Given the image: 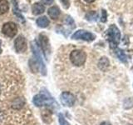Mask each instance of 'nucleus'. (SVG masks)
<instances>
[{
  "label": "nucleus",
  "instance_id": "19",
  "mask_svg": "<svg viewBox=\"0 0 133 125\" xmlns=\"http://www.w3.org/2000/svg\"><path fill=\"white\" fill-rule=\"evenodd\" d=\"M133 107V99L129 98H127L126 100L124 101V108H130Z\"/></svg>",
  "mask_w": 133,
  "mask_h": 125
},
{
  "label": "nucleus",
  "instance_id": "16",
  "mask_svg": "<svg viewBox=\"0 0 133 125\" xmlns=\"http://www.w3.org/2000/svg\"><path fill=\"white\" fill-rule=\"evenodd\" d=\"M98 18V14L96 11H90L86 14V19L90 22H95Z\"/></svg>",
  "mask_w": 133,
  "mask_h": 125
},
{
  "label": "nucleus",
  "instance_id": "20",
  "mask_svg": "<svg viewBox=\"0 0 133 125\" xmlns=\"http://www.w3.org/2000/svg\"><path fill=\"white\" fill-rule=\"evenodd\" d=\"M58 120H59V125H70V123L66 120L64 116L62 114H58Z\"/></svg>",
  "mask_w": 133,
  "mask_h": 125
},
{
  "label": "nucleus",
  "instance_id": "17",
  "mask_svg": "<svg viewBox=\"0 0 133 125\" xmlns=\"http://www.w3.org/2000/svg\"><path fill=\"white\" fill-rule=\"evenodd\" d=\"M116 56H117V58L122 62H123V63L127 62V58L126 53H124L123 50L120 49V48H116Z\"/></svg>",
  "mask_w": 133,
  "mask_h": 125
},
{
  "label": "nucleus",
  "instance_id": "6",
  "mask_svg": "<svg viewBox=\"0 0 133 125\" xmlns=\"http://www.w3.org/2000/svg\"><path fill=\"white\" fill-rule=\"evenodd\" d=\"M2 33L8 38H14L18 33V26L12 22H8L3 25Z\"/></svg>",
  "mask_w": 133,
  "mask_h": 125
},
{
  "label": "nucleus",
  "instance_id": "11",
  "mask_svg": "<svg viewBox=\"0 0 133 125\" xmlns=\"http://www.w3.org/2000/svg\"><path fill=\"white\" fill-rule=\"evenodd\" d=\"M32 11L34 15H40L44 12L45 7L39 3H35L32 7Z\"/></svg>",
  "mask_w": 133,
  "mask_h": 125
},
{
  "label": "nucleus",
  "instance_id": "8",
  "mask_svg": "<svg viewBox=\"0 0 133 125\" xmlns=\"http://www.w3.org/2000/svg\"><path fill=\"white\" fill-rule=\"evenodd\" d=\"M60 101L66 107H72L76 102V98L70 92H63L60 95Z\"/></svg>",
  "mask_w": 133,
  "mask_h": 125
},
{
  "label": "nucleus",
  "instance_id": "27",
  "mask_svg": "<svg viewBox=\"0 0 133 125\" xmlns=\"http://www.w3.org/2000/svg\"><path fill=\"white\" fill-rule=\"evenodd\" d=\"M1 45H2V42L0 40V53H2V48H1Z\"/></svg>",
  "mask_w": 133,
  "mask_h": 125
},
{
  "label": "nucleus",
  "instance_id": "2",
  "mask_svg": "<svg viewBox=\"0 0 133 125\" xmlns=\"http://www.w3.org/2000/svg\"><path fill=\"white\" fill-rule=\"evenodd\" d=\"M107 38L110 43V47L111 48L116 49L121 40V33L119 28L115 24H112L108 28L107 30Z\"/></svg>",
  "mask_w": 133,
  "mask_h": 125
},
{
  "label": "nucleus",
  "instance_id": "15",
  "mask_svg": "<svg viewBox=\"0 0 133 125\" xmlns=\"http://www.w3.org/2000/svg\"><path fill=\"white\" fill-rule=\"evenodd\" d=\"M29 68L32 70V73H37V71L40 70V68H39V65L37 64V62L34 59V58H31L30 60H29Z\"/></svg>",
  "mask_w": 133,
  "mask_h": 125
},
{
  "label": "nucleus",
  "instance_id": "7",
  "mask_svg": "<svg viewBox=\"0 0 133 125\" xmlns=\"http://www.w3.org/2000/svg\"><path fill=\"white\" fill-rule=\"evenodd\" d=\"M39 46L43 50L44 56L46 57V59H48V55L51 53V45L49 43L48 38L44 34L39 35Z\"/></svg>",
  "mask_w": 133,
  "mask_h": 125
},
{
  "label": "nucleus",
  "instance_id": "25",
  "mask_svg": "<svg viewBox=\"0 0 133 125\" xmlns=\"http://www.w3.org/2000/svg\"><path fill=\"white\" fill-rule=\"evenodd\" d=\"M100 125H111V124L108 123V122H102Z\"/></svg>",
  "mask_w": 133,
  "mask_h": 125
},
{
  "label": "nucleus",
  "instance_id": "21",
  "mask_svg": "<svg viewBox=\"0 0 133 125\" xmlns=\"http://www.w3.org/2000/svg\"><path fill=\"white\" fill-rule=\"evenodd\" d=\"M14 14H15V15L18 17V18H19V19H21V20H23V17L22 16V14H20L19 12V10H18V8L17 9V3H16V2H15V0H14Z\"/></svg>",
  "mask_w": 133,
  "mask_h": 125
},
{
  "label": "nucleus",
  "instance_id": "24",
  "mask_svg": "<svg viewBox=\"0 0 133 125\" xmlns=\"http://www.w3.org/2000/svg\"><path fill=\"white\" fill-rule=\"evenodd\" d=\"M41 1L44 4H46V5H50V4H52L53 3L54 0H41Z\"/></svg>",
  "mask_w": 133,
  "mask_h": 125
},
{
  "label": "nucleus",
  "instance_id": "14",
  "mask_svg": "<svg viewBox=\"0 0 133 125\" xmlns=\"http://www.w3.org/2000/svg\"><path fill=\"white\" fill-rule=\"evenodd\" d=\"M9 9V3L7 0H0V16L6 14Z\"/></svg>",
  "mask_w": 133,
  "mask_h": 125
},
{
  "label": "nucleus",
  "instance_id": "28",
  "mask_svg": "<svg viewBox=\"0 0 133 125\" xmlns=\"http://www.w3.org/2000/svg\"><path fill=\"white\" fill-rule=\"evenodd\" d=\"M0 94H1V88H0Z\"/></svg>",
  "mask_w": 133,
  "mask_h": 125
},
{
  "label": "nucleus",
  "instance_id": "22",
  "mask_svg": "<svg viewBox=\"0 0 133 125\" xmlns=\"http://www.w3.org/2000/svg\"><path fill=\"white\" fill-rule=\"evenodd\" d=\"M107 19V12L105 9H102V17H101V18H100V20H101V22H102V23H106Z\"/></svg>",
  "mask_w": 133,
  "mask_h": 125
},
{
  "label": "nucleus",
  "instance_id": "23",
  "mask_svg": "<svg viewBox=\"0 0 133 125\" xmlns=\"http://www.w3.org/2000/svg\"><path fill=\"white\" fill-rule=\"evenodd\" d=\"M60 2L62 3V5L65 8H68L70 6V1L69 0H60Z\"/></svg>",
  "mask_w": 133,
  "mask_h": 125
},
{
  "label": "nucleus",
  "instance_id": "5",
  "mask_svg": "<svg viewBox=\"0 0 133 125\" xmlns=\"http://www.w3.org/2000/svg\"><path fill=\"white\" fill-rule=\"evenodd\" d=\"M72 39L77 40V39H81V40H84L87 42H91L96 39V36L88 31H85V30H77V32H75L72 35Z\"/></svg>",
  "mask_w": 133,
  "mask_h": 125
},
{
  "label": "nucleus",
  "instance_id": "12",
  "mask_svg": "<svg viewBox=\"0 0 133 125\" xmlns=\"http://www.w3.org/2000/svg\"><path fill=\"white\" fill-rule=\"evenodd\" d=\"M48 15L50 16V18L52 19H57L58 17L60 15V9L59 8L57 7V6H53V7H51L48 9Z\"/></svg>",
  "mask_w": 133,
  "mask_h": 125
},
{
  "label": "nucleus",
  "instance_id": "4",
  "mask_svg": "<svg viewBox=\"0 0 133 125\" xmlns=\"http://www.w3.org/2000/svg\"><path fill=\"white\" fill-rule=\"evenodd\" d=\"M71 63L77 67H81L87 60V53L81 49H75L70 53Z\"/></svg>",
  "mask_w": 133,
  "mask_h": 125
},
{
  "label": "nucleus",
  "instance_id": "3",
  "mask_svg": "<svg viewBox=\"0 0 133 125\" xmlns=\"http://www.w3.org/2000/svg\"><path fill=\"white\" fill-rule=\"evenodd\" d=\"M31 48L33 53V56H34V59L37 62V64L39 65L41 73L43 75L47 74V68H46V66L43 63V58L41 55V48L38 43H37L36 41L32 42L31 44Z\"/></svg>",
  "mask_w": 133,
  "mask_h": 125
},
{
  "label": "nucleus",
  "instance_id": "1",
  "mask_svg": "<svg viewBox=\"0 0 133 125\" xmlns=\"http://www.w3.org/2000/svg\"><path fill=\"white\" fill-rule=\"evenodd\" d=\"M32 103L37 107H43V106H52L57 105L54 98L50 95L47 91L41 92L40 93L35 95L32 98Z\"/></svg>",
  "mask_w": 133,
  "mask_h": 125
},
{
  "label": "nucleus",
  "instance_id": "26",
  "mask_svg": "<svg viewBox=\"0 0 133 125\" xmlns=\"http://www.w3.org/2000/svg\"><path fill=\"white\" fill-rule=\"evenodd\" d=\"M85 2H87V3H93L95 0H84Z\"/></svg>",
  "mask_w": 133,
  "mask_h": 125
},
{
  "label": "nucleus",
  "instance_id": "9",
  "mask_svg": "<svg viewBox=\"0 0 133 125\" xmlns=\"http://www.w3.org/2000/svg\"><path fill=\"white\" fill-rule=\"evenodd\" d=\"M14 48L17 53H22L26 52V50L28 48V43L26 39L22 35L18 36L14 41Z\"/></svg>",
  "mask_w": 133,
  "mask_h": 125
},
{
  "label": "nucleus",
  "instance_id": "13",
  "mask_svg": "<svg viewBox=\"0 0 133 125\" xmlns=\"http://www.w3.org/2000/svg\"><path fill=\"white\" fill-rule=\"evenodd\" d=\"M49 19L47 18V17H40V18H38L37 19V26L40 27V28H47L48 25H49Z\"/></svg>",
  "mask_w": 133,
  "mask_h": 125
},
{
  "label": "nucleus",
  "instance_id": "18",
  "mask_svg": "<svg viewBox=\"0 0 133 125\" xmlns=\"http://www.w3.org/2000/svg\"><path fill=\"white\" fill-rule=\"evenodd\" d=\"M24 105V101L23 98H17L12 103V108L15 109H20L22 108Z\"/></svg>",
  "mask_w": 133,
  "mask_h": 125
},
{
  "label": "nucleus",
  "instance_id": "10",
  "mask_svg": "<svg viewBox=\"0 0 133 125\" xmlns=\"http://www.w3.org/2000/svg\"><path fill=\"white\" fill-rule=\"evenodd\" d=\"M98 68L101 69L103 72H105V71L109 68L110 66V62H109V59L107 58V57H102L100 58V60L98 61Z\"/></svg>",
  "mask_w": 133,
  "mask_h": 125
}]
</instances>
